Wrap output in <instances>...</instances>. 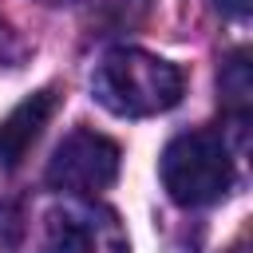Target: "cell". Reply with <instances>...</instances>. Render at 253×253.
Returning a JSON list of instances; mask_svg holds the SVG:
<instances>
[{"label":"cell","mask_w":253,"mask_h":253,"mask_svg":"<svg viewBox=\"0 0 253 253\" xmlns=\"http://www.w3.org/2000/svg\"><path fill=\"white\" fill-rule=\"evenodd\" d=\"M249 95H253V83H249V55L245 51H233L221 67V103L229 107V115L241 123L245 111H249Z\"/></svg>","instance_id":"cell-6"},{"label":"cell","mask_w":253,"mask_h":253,"mask_svg":"<svg viewBox=\"0 0 253 253\" xmlns=\"http://www.w3.org/2000/svg\"><path fill=\"white\" fill-rule=\"evenodd\" d=\"M158 174H162L170 202H178L186 210L210 206V202L225 198V190L233 186L229 146L217 130H186V134L170 138V146L162 150Z\"/></svg>","instance_id":"cell-2"},{"label":"cell","mask_w":253,"mask_h":253,"mask_svg":"<svg viewBox=\"0 0 253 253\" xmlns=\"http://www.w3.org/2000/svg\"><path fill=\"white\" fill-rule=\"evenodd\" d=\"M146 4L150 0H95V16L107 20L111 28H130L146 16Z\"/></svg>","instance_id":"cell-7"},{"label":"cell","mask_w":253,"mask_h":253,"mask_svg":"<svg viewBox=\"0 0 253 253\" xmlns=\"http://www.w3.org/2000/svg\"><path fill=\"white\" fill-rule=\"evenodd\" d=\"M115 178H119V146L87 126L71 130L47 162V186L67 194H95L107 190Z\"/></svg>","instance_id":"cell-3"},{"label":"cell","mask_w":253,"mask_h":253,"mask_svg":"<svg viewBox=\"0 0 253 253\" xmlns=\"http://www.w3.org/2000/svg\"><path fill=\"white\" fill-rule=\"evenodd\" d=\"M182 71L162 59L150 55L142 47H115L99 59L95 75H91V91L95 99L123 119H146V115H162L182 99Z\"/></svg>","instance_id":"cell-1"},{"label":"cell","mask_w":253,"mask_h":253,"mask_svg":"<svg viewBox=\"0 0 253 253\" xmlns=\"http://www.w3.org/2000/svg\"><path fill=\"white\" fill-rule=\"evenodd\" d=\"M213 8L225 12V16H233V20H245L249 16V0H213Z\"/></svg>","instance_id":"cell-8"},{"label":"cell","mask_w":253,"mask_h":253,"mask_svg":"<svg viewBox=\"0 0 253 253\" xmlns=\"http://www.w3.org/2000/svg\"><path fill=\"white\" fill-rule=\"evenodd\" d=\"M40 253H126L119 217L95 202H63L47 213Z\"/></svg>","instance_id":"cell-4"},{"label":"cell","mask_w":253,"mask_h":253,"mask_svg":"<svg viewBox=\"0 0 253 253\" xmlns=\"http://www.w3.org/2000/svg\"><path fill=\"white\" fill-rule=\"evenodd\" d=\"M55 107H59V91L55 87H43V91L28 95L24 103H16L4 115V123H0V166L4 170H16L28 158V150L40 142L43 126L51 123Z\"/></svg>","instance_id":"cell-5"}]
</instances>
